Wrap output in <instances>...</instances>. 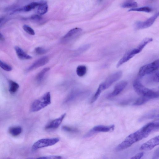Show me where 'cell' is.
Wrapping results in <instances>:
<instances>
[{"label": "cell", "mask_w": 159, "mask_h": 159, "mask_svg": "<svg viewBox=\"0 0 159 159\" xmlns=\"http://www.w3.org/2000/svg\"><path fill=\"white\" fill-rule=\"evenodd\" d=\"M90 46L89 45L84 46L81 47L80 48H79L77 52H78V53H81L85 51H86L89 48Z\"/></svg>", "instance_id": "d6a6232c"}, {"label": "cell", "mask_w": 159, "mask_h": 159, "mask_svg": "<svg viewBox=\"0 0 159 159\" xmlns=\"http://www.w3.org/2000/svg\"><path fill=\"white\" fill-rule=\"evenodd\" d=\"M114 127L115 126L114 125L107 126L103 125L97 126L93 127L89 133L87 134L86 137H88L95 132H112L114 130Z\"/></svg>", "instance_id": "9c48e42d"}, {"label": "cell", "mask_w": 159, "mask_h": 159, "mask_svg": "<svg viewBox=\"0 0 159 159\" xmlns=\"http://www.w3.org/2000/svg\"><path fill=\"white\" fill-rule=\"evenodd\" d=\"M159 61L157 60L154 62L143 66L139 70L138 75L140 77L152 73L157 70L159 68Z\"/></svg>", "instance_id": "277c9868"}, {"label": "cell", "mask_w": 159, "mask_h": 159, "mask_svg": "<svg viewBox=\"0 0 159 159\" xmlns=\"http://www.w3.org/2000/svg\"><path fill=\"white\" fill-rule=\"evenodd\" d=\"M138 142L135 133H134L128 136L117 147L116 150L121 151L129 148L133 144Z\"/></svg>", "instance_id": "5b68a950"}, {"label": "cell", "mask_w": 159, "mask_h": 159, "mask_svg": "<svg viewBox=\"0 0 159 159\" xmlns=\"http://www.w3.org/2000/svg\"><path fill=\"white\" fill-rule=\"evenodd\" d=\"M50 69L49 68H46L41 70L36 76L37 81L38 82H40L43 80V79L46 74V73Z\"/></svg>", "instance_id": "44dd1931"}, {"label": "cell", "mask_w": 159, "mask_h": 159, "mask_svg": "<svg viewBox=\"0 0 159 159\" xmlns=\"http://www.w3.org/2000/svg\"><path fill=\"white\" fill-rule=\"evenodd\" d=\"M151 11V9L147 7H145L139 8H133L130 9L129 11L143 12L149 13Z\"/></svg>", "instance_id": "484cf974"}, {"label": "cell", "mask_w": 159, "mask_h": 159, "mask_svg": "<svg viewBox=\"0 0 159 159\" xmlns=\"http://www.w3.org/2000/svg\"><path fill=\"white\" fill-rule=\"evenodd\" d=\"M5 40V38L4 35L0 33V41H3Z\"/></svg>", "instance_id": "8d00e7d4"}, {"label": "cell", "mask_w": 159, "mask_h": 159, "mask_svg": "<svg viewBox=\"0 0 159 159\" xmlns=\"http://www.w3.org/2000/svg\"><path fill=\"white\" fill-rule=\"evenodd\" d=\"M123 73L121 71L116 72L110 75L104 82L101 84L103 90L109 88L115 82L117 81L121 77Z\"/></svg>", "instance_id": "8992f818"}, {"label": "cell", "mask_w": 159, "mask_h": 159, "mask_svg": "<svg viewBox=\"0 0 159 159\" xmlns=\"http://www.w3.org/2000/svg\"><path fill=\"white\" fill-rule=\"evenodd\" d=\"M62 129L65 131L71 133H77L79 131L78 130L75 128L67 126H63Z\"/></svg>", "instance_id": "f1b7e54d"}, {"label": "cell", "mask_w": 159, "mask_h": 159, "mask_svg": "<svg viewBox=\"0 0 159 159\" xmlns=\"http://www.w3.org/2000/svg\"><path fill=\"white\" fill-rule=\"evenodd\" d=\"M137 54V53L135 48L129 51H128L119 61L117 65V68L127 62L128 61L132 59Z\"/></svg>", "instance_id": "7c38bea8"}, {"label": "cell", "mask_w": 159, "mask_h": 159, "mask_svg": "<svg viewBox=\"0 0 159 159\" xmlns=\"http://www.w3.org/2000/svg\"><path fill=\"white\" fill-rule=\"evenodd\" d=\"M51 103V93L48 92L40 99L34 101L31 107L32 111L33 112H38L50 105Z\"/></svg>", "instance_id": "7a4b0ae2"}, {"label": "cell", "mask_w": 159, "mask_h": 159, "mask_svg": "<svg viewBox=\"0 0 159 159\" xmlns=\"http://www.w3.org/2000/svg\"><path fill=\"white\" fill-rule=\"evenodd\" d=\"M138 6L137 2L133 1H128L124 3L122 5L121 7L124 8H137Z\"/></svg>", "instance_id": "cb8c5ba5"}, {"label": "cell", "mask_w": 159, "mask_h": 159, "mask_svg": "<svg viewBox=\"0 0 159 159\" xmlns=\"http://www.w3.org/2000/svg\"><path fill=\"white\" fill-rule=\"evenodd\" d=\"M22 132V128L20 127H12L9 130L10 133L13 136L19 135Z\"/></svg>", "instance_id": "7402d4cb"}, {"label": "cell", "mask_w": 159, "mask_h": 159, "mask_svg": "<svg viewBox=\"0 0 159 159\" xmlns=\"http://www.w3.org/2000/svg\"><path fill=\"white\" fill-rule=\"evenodd\" d=\"M144 153L143 152L139 153L135 155L132 157L131 159H139L141 158L143 156Z\"/></svg>", "instance_id": "e575fe53"}, {"label": "cell", "mask_w": 159, "mask_h": 159, "mask_svg": "<svg viewBox=\"0 0 159 159\" xmlns=\"http://www.w3.org/2000/svg\"><path fill=\"white\" fill-rule=\"evenodd\" d=\"M150 100L148 97L142 96L139 98L133 104L134 106H141Z\"/></svg>", "instance_id": "603a6c76"}, {"label": "cell", "mask_w": 159, "mask_h": 159, "mask_svg": "<svg viewBox=\"0 0 159 159\" xmlns=\"http://www.w3.org/2000/svg\"><path fill=\"white\" fill-rule=\"evenodd\" d=\"M15 50L17 57L20 59L23 60L32 59V57L24 52L20 47L16 46Z\"/></svg>", "instance_id": "2e32d148"}, {"label": "cell", "mask_w": 159, "mask_h": 159, "mask_svg": "<svg viewBox=\"0 0 159 159\" xmlns=\"http://www.w3.org/2000/svg\"><path fill=\"white\" fill-rule=\"evenodd\" d=\"M84 93L81 92L79 90H74L67 97L66 100V102H69L75 100L81 95L84 94Z\"/></svg>", "instance_id": "e0dca14e"}, {"label": "cell", "mask_w": 159, "mask_h": 159, "mask_svg": "<svg viewBox=\"0 0 159 159\" xmlns=\"http://www.w3.org/2000/svg\"><path fill=\"white\" fill-rule=\"evenodd\" d=\"M127 82L126 81H121L115 85L112 92L109 95L108 97L111 98L119 94L126 87Z\"/></svg>", "instance_id": "30bf717a"}, {"label": "cell", "mask_w": 159, "mask_h": 159, "mask_svg": "<svg viewBox=\"0 0 159 159\" xmlns=\"http://www.w3.org/2000/svg\"><path fill=\"white\" fill-rule=\"evenodd\" d=\"M159 137L158 136L152 138L143 144L140 147V150L147 151L152 150L159 145Z\"/></svg>", "instance_id": "52a82bcc"}, {"label": "cell", "mask_w": 159, "mask_h": 159, "mask_svg": "<svg viewBox=\"0 0 159 159\" xmlns=\"http://www.w3.org/2000/svg\"><path fill=\"white\" fill-rule=\"evenodd\" d=\"M30 20L35 21H40L42 19V17L40 15H34L30 17Z\"/></svg>", "instance_id": "1f68e13d"}, {"label": "cell", "mask_w": 159, "mask_h": 159, "mask_svg": "<svg viewBox=\"0 0 159 159\" xmlns=\"http://www.w3.org/2000/svg\"><path fill=\"white\" fill-rule=\"evenodd\" d=\"M35 53L39 55H42L46 53L47 51L43 48L41 47H38L35 49Z\"/></svg>", "instance_id": "f546056e"}, {"label": "cell", "mask_w": 159, "mask_h": 159, "mask_svg": "<svg viewBox=\"0 0 159 159\" xmlns=\"http://www.w3.org/2000/svg\"><path fill=\"white\" fill-rule=\"evenodd\" d=\"M87 72L86 67L84 65L78 66L77 68L76 72L77 75L80 77L84 76Z\"/></svg>", "instance_id": "d6986e66"}, {"label": "cell", "mask_w": 159, "mask_h": 159, "mask_svg": "<svg viewBox=\"0 0 159 159\" xmlns=\"http://www.w3.org/2000/svg\"><path fill=\"white\" fill-rule=\"evenodd\" d=\"M159 149H158L154 153L153 156V159H157L159 158Z\"/></svg>", "instance_id": "d590c367"}, {"label": "cell", "mask_w": 159, "mask_h": 159, "mask_svg": "<svg viewBox=\"0 0 159 159\" xmlns=\"http://www.w3.org/2000/svg\"><path fill=\"white\" fill-rule=\"evenodd\" d=\"M133 87L137 94L142 96L148 97L150 100L157 98L159 97L158 92L146 88L138 80L134 81Z\"/></svg>", "instance_id": "6da1fadb"}, {"label": "cell", "mask_w": 159, "mask_h": 159, "mask_svg": "<svg viewBox=\"0 0 159 159\" xmlns=\"http://www.w3.org/2000/svg\"><path fill=\"white\" fill-rule=\"evenodd\" d=\"M62 158L61 157L55 156H44L38 158L40 159H61Z\"/></svg>", "instance_id": "836d02e7"}, {"label": "cell", "mask_w": 159, "mask_h": 159, "mask_svg": "<svg viewBox=\"0 0 159 159\" xmlns=\"http://www.w3.org/2000/svg\"><path fill=\"white\" fill-rule=\"evenodd\" d=\"M158 16L159 13H158L145 22H137L136 24V28L137 29H140L150 27L154 23Z\"/></svg>", "instance_id": "ba28073f"}, {"label": "cell", "mask_w": 159, "mask_h": 159, "mask_svg": "<svg viewBox=\"0 0 159 159\" xmlns=\"http://www.w3.org/2000/svg\"><path fill=\"white\" fill-rule=\"evenodd\" d=\"M45 1H42L39 2H33L27 5L24 6L23 7L16 10L14 12L17 11L29 12L34 9L36 7H39V6L43 3Z\"/></svg>", "instance_id": "5bb4252c"}, {"label": "cell", "mask_w": 159, "mask_h": 159, "mask_svg": "<svg viewBox=\"0 0 159 159\" xmlns=\"http://www.w3.org/2000/svg\"><path fill=\"white\" fill-rule=\"evenodd\" d=\"M4 20V18L3 17H0V26L1 25Z\"/></svg>", "instance_id": "74e56055"}, {"label": "cell", "mask_w": 159, "mask_h": 159, "mask_svg": "<svg viewBox=\"0 0 159 159\" xmlns=\"http://www.w3.org/2000/svg\"><path fill=\"white\" fill-rule=\"evenodd\" d=\"M66 115V113H64L59 118L52 121L45 127V129L46 130L55 129L58 128L62 123Z\"/></svg>", "instance_id": "4fadbf2b"}, {"label": "cell", "mask_w": 159, "mask_h": 159, "mask_svg": "<svg viewBox=\"0 0 159 159\" xmlns=\"http://www.w3.org/2000/svg\"><path fill=\"white\" fill-rule=\"evenodd\" d=\"M0 67L4 71L10 72L12 70V67L8 64L0 60Z\"/></svg>", "instance_id": "4316f807"}, {"label": "cell", "mask_w": 159, "mask_h": 159, "mask_svg": "<svg viewBox=\"0 0 159 159\" xmlns=\"http://www.w3.org/2000/svg\"><path fill=\"white\" fill-rule=\"evenodd\" d=\"M10 92L14 93L16 92L20 87L19 85L16 82L12 81H10L9 82Z\"/></svg>", "instance_id": "ffe728a7"}, {"label": "cell", "mask_w": 159, "mask_h": 159, "mask_svg": "<svg viewBox=\"0 0 159 159\" xmlns=\"http://www.w3.org/2000/svg\"><path fill=\"white\" fill-rule=\"evenodd\" d=\"M48 6L46 1L39 6L38 9V14L40 15H43L47 13L48 10Z\"/></svg>", "instance_id": "ac0fdd59"}, {"label": "cell", "mask_w": 159, "mask_h": 159, "mask_svg": "<svg viewBox=\"0 0 159 159\" xmlns=\"http://www.w3.org/2000/svg\"><path fill=\"white\" fill-rule=\"evenodd\" d=\"M159 74L158 71L155 72L152 75V81L158 83L159 81Z\"/></svg>", "instance_id": "4dcf8cb0"}, {"label": "cell", "mask_w": 159, "mask_h": 159, "mask_svg": "<svg viewBox=\"0 0 159 159\" xmlns=\"http://www.w3.org/2000/svg\"><path fill=\"white\" fill-rule=\"evenodd\" d=\"M49 61L47 56L43 57L36 61L27 69V71H30L37 69L46 64Z\"/></svg>", "instance_id": "8fae6325"}, {"label": "cell", "mask_w": 159, "mask_h": 159, "mask_svg": "<svg viewBox=\"0 0 159 159\" xmlns=\"http://www.w3.org/2000/svg\"><path fill=\"white\" fill-rule=\"evenodd\" d=\"M103 90L102 85L100 84L99 85L98 88L92 98L91 99L90 101L91 103H93L97 100Z\"/></svg>", "instance_id": "d4e9b609"}, {"label": "cell", "mask_w": 159, "mask_h": 159, "mask_svg": "<svg viewBox=\"0 0 159 159\" xmlns=\"http://www.w3.org/2000/svg\"><path fill=\"white\" fill-rule=\"evenodd\" d=\"M23 28L28 34L31 35H35L34 30L29 26L26 25H24L23 27Z\"/></svg>", "instance_id": "83f0119b"}, {"label": "cell", "mask_w": 159, "mask_h": 159, "mask_svg": "<svg viewBox=\"0 0 159 159\" xmlns=\"http://www.w3.org/2000/svg\"><path fill=\"white\" fill-rule=\"evenodd\" d=\"M82 30L81 28H73L67 33L63 38L64 40H70L73 38L75 37L78 34L80 33Z\"/></svg>", "instance_id": "9a60e30c"}, {"label": "cell", "mask_w": 159, "mask_h": 159, "mask_svg": "<svg viewBox=\"0 0 159 159\" xmlns=\"http://www.w3.org/2000/svg\"><path fill=\"white\" fill-rule=\"evenodd\" d=\"M59 141V139L58 138L41 139L33 144L32 150L35 151L40 148L52 146L57 144Z\"/></svg>", "instance_id": "3957f363"}]
</instances>
